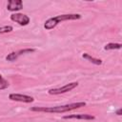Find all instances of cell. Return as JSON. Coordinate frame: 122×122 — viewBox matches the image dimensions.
Segmentation results:
<instances>
[{"instance_id":"obj_1","label":"cell","mask_w":122,"mask_h":122,"mask_svg":"<svg viewBox=\"0 0 122 122\" xmlns=\"http://www.w3.org/2000/svg\"><path fill=\"white\" fill-rule=\"evenodd\" d=\"M85 102H75L71 104H66L62 106H55V107H32L30 108L31 112H53V113H62L67 112L72 110L79 109L81 107H85Z\"/></svg>"},{"instance_id":"obj_2","label":"cell","mask_w":122,"mask_h":122,"mask_svg":"<svg viewBox=\"0 0 122 122\" xmlns=\"http://www.w3.org/2000/svg\"><path fill=\"white\" fill-rule=\"evenodd\" d=\"M81 15L78 13H68V14H60L54 17H51L49 18L45 24H44V28L46 30H51L53 28H55L59 23L63 22V21H67V20H77L80 19Z\"/></svg>"},{"instance_id":"obj_3","label":"cell","mask_w":122,"mask_h":122,"mask_svg":"<svg viewBox=\"0 0 122 122\" xmlns=\"http://www.w3.org/2000/svg\"><path fill=\"white\" fill-rule=\"evenodd\" d=\"M78 86V83L77 82H72V83H69L63 87H60V88H53V89H51L49 90V93L50 94H53V95H57V94H61V93H65V92H68L71 90H73L74 88H76Z\"/></svg>"},{"instance_id":"obj_4","label":"cell","mask_w":122,"mask_h":122,"mask_svg":"<svg viewBox=\"0 0 122 122\" xmlns=\"http://www.w3.org/2000/svg\"><path fill=\"white\" fill-rule=\"evenodd\" d=\"M34 51H35V49H23V50H19L17 51H11L10 53H9L6 56V60L12 62V61H15L16 59H18V57L23 54L30 53V52H34Z\"/></svg>"},{"instance_id":"obj_5","label":"cell","mask_w":122,"mask_h":122,"mask_svg":"<svg viewBox=\"0 0 122 122\" xmlns=\"http://www.w3.org/2000/svg\"><path fill=\"white\" fill-rule=\"evenodd\" d=\"M10 20L18 23L20 26H27L30 23V17L24 13H12L10 15Z\"/></svg>"},{"instance_id":"obj_6","label":"cell","mask_w":122,"mask_h":122,"mask_svg":"<svg viewBox=\"0 0 122 122\" xmlns=\"http://www.w3.org/2000/svg\"><path fill=\"white\" fill-rule=\"evenodd\" d=\"M9 98L12 101H17V102H23V103H30L33 102V97L26 94H20V93H10L9 95Z\"/></svg>"},{"instance_id":"obj_7","label":"cell","mask_w":122,"mask_h":122,"mask_svg":"<svg viewBox=\"0 0 122 122\" xmlns=\"http://www.w3.org/2000/svg\"><path fill=\"white\" fill-rule=\"evenodd\" d=\"M65 119H81V120H93L95 117L94 115L88 114V113H75V114H69L64 116Z\"/></svg>"},{"instance_id":"obj_8","label":"cell","mask_w":122,"mask_h":122,"mask_svg":"<svg viewBox=\"0 0 122 122\" xmlns=\"http://www.w3.org/2000/svg\"><path fill=\"white\" fill-rule=\"evenodd\" d=\"M7 9L10 11H17L23 9V3L21 0H10L7 5Z\"/></svg>"},{"instance_id":"obj_9","label":"cell","mask_w":122,"mask_h":122,"mask_svg":"<svg viewBox=\"0 0 122 122\" xmlns=\"http://www.w3.org/2000/svg\"><path fill=\"white\" fill-rule=\"evenodd\" d=\"M82 57L84 58V59H87L88 61H90V62H92V64H94V65H101L102 64V60L101 59H98V58H95V57H93V56H92V55H90L89 53H83L82 54Z\"/></svg>"},{"instance_id":"obj_10","label":"cell","mask_w":122,"mask_h":122,"mask_svg":"<svg viewBox=\"0 0 122 122\" xmlns=\"http://www.w3.org/2000/svg\"><path fill=\"white\" fill-rule=\"evenodd\" d=\"M121 47H122V45L120 43H108V44H106L104 49L106 51H111V50H119V49H121Z\"/></svg>"},{"instance_id":"obj_11","label":"cell","mask_w":122,"mask_h":122,"mask_svg":"<svg viewBox=\"0 0 122 122\" xmlns=\"http://www.w3.org/2000/svg\"><path fill=\"white\" fill-rule=\"evenodd\" d=\"M12 30H13V28L11 26H3V27H0V33L10 32Z\"/></svg>"},{"instance_id":"obj_12","label":"cell","mask_w":122,"mask_h":122,"mask_svg":"<svg viewBox=\"0 0 122 122\" xmlns=\"http://www.w3.org/2000/svg\"><path fill=\"white\" fill-rule=\"evenodd\" d=\"M9 82L6 80V79H4L3 77L0 79V90H5V89H7L8 87H9Z\"/></svg>"},{"instance_id":"obj_13","label":"cell","mask_w":122,"mask_h":122,"mask_svg":"<svg viewBox=\"0 0 122 122\" xmlns=\"http://www.w3.org/2000/svg\"><path fill=\"white\" fill-rule=\"evenodd\" d=\"M116 114L117 115H121V109H119V110L116 111Z\"/></svg>"},{"instance_id":"obj_14","label":"cell","mask_w":122,"mask_h":122,"mask_svg":"<svg viewBox=\"0 0 122 122\" xmlns=\"http://www.w3.org/2000/svg\"><path fill=\"white\" fill-rule=\"evenodd\" d=\"M1 78H2V75H1V74H0V79H1Z\"/></svg>"}]
</instances>
